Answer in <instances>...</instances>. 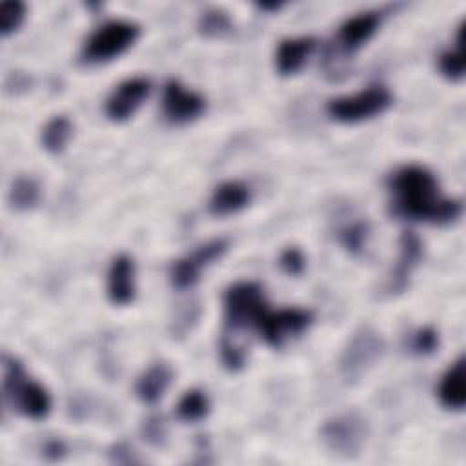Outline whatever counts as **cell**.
<instances>
[{
  "instance_id": "cell-9",
  "label": "cell",
  "mask_w": 466,
  "mask_h": 466,
  "mask_svg": "<svg viewBox=\"0 0 466 466\" xmlns=\"http://www.w3.org/2000/svg\"><path fill=\"white\" fill-rule=\"evenodd\" d=\"M228 249V240L226 238H213L202 246H198L191 255L182 257L173 262L171 266V284L177 289H187L191 288L198 277L200 271L220 258Z\"/></svg>"
},
{
  "instance_id": "cell-31",
  "label": "cell",
  "mask_w": 466,
  "mask_h": 466,
  "mask_svg": "<svg viewBox=\"0 0 466 466\" xmlns=\"http://www.w3.org/2000/svg\"><path fill=\"white\" fill-rule=\"evenodd\" d=\"M42 453L49 462L62 461L64 455H66V444L60 439H49V441H46V444L42 448Z\"/></svg>"
},
{
  "instance_id": "cell-27",
  "label": "cell",
  "mask_w": 466,
  "mask_h": 466,
  "mask_svg": "<svg viewBox=\"0 0 466 466\" xmlns=\"http://www.w3.org/2000/svg\"><path fill=\"white\" fill-rule=\"evenodd\" d=\"M439 69L450 80H461L464 76V56L461 46H457V49L444 51L439 56Z\"/></svg>"
},
{
  "instance_id": "cell-12",
  "label": "cell",
  "mask_w": 466,
  "mask_h": 466,
  "mask_svg": "<svg viewBox=\"0 0 466 466\" xmlns=\"http://www.w3.org/2000/svg\"><path fill=\"white\" fill-rule=\"evenodd\" d=\"M422 258V240L413 231H402L399 237V258L391 269L388 289L390 293H402L410 286V277Z\"/></svg>"
},
{
  "instance_id": "cell-25",
  "label": "cell",
  "mask_w": 466,
  "mask_h": 466,
  "mask_svg": "<svg viewBox=\"0 0 466 466\" xmlns=\"http://www.w3.org/2000/svg\"><path fill=\"white\" fill-rule=\"evenodd\" d=\"M218 351H220V360H222L224 368H228L229 371H238L240 368H244V364H246V351H244L242 346L233 342L229 333H224L220 337Z\"/></svg>"
},
{
  "instance_id": "cell-19",
  "label": "cell",
  "mask_w": 466,
  "mask_h": 466,
  "mask_svg": "<svg viewBox=\"0 0 466 466\" xmlns=\"http://www.w3.org/2000/svg\"><path fill=\"white\" fill-rule=\"evenodd\" d=\"M73 135V124L66 115L51 116L40 133L42 147L49 153H60Z\"/></svg>"
},
{
  "instance_id": "cell-16",
  "label": "cell",
  "mask_w": 466,
  "mask_h": 466,
  "mask_svg": "<svg viewBox=\"0 0 466 466\" xmlns=\"http://www.w3.org/2000/svg\"><path fill=\"white\" fill-rule=\"evenodd\" d=\"M251 200V191L244 182L226 180L218 184L209 198V213L215 217H226L240 211Z\"/></svg>"
},
{
  "instance_id": "cell-14",
  "label": "cell",
  "mask_w": 466,
  "mask_h": 466,
  "mask_svg": "<svg viewBox=\"0 0 466 466\" xmlns=\"http://www.w3.org/2000/svg\"><path fill=\"white\" fill-rule=\"evenodd\" d=\"M107 297L116 306H126L135 299V262L126 253L111 260L107 269Z\"/></svg>"
},
{
  "instance_id": "cell-7",
  "label": "cell",
  "mask_w": 466,
  "mask_h": 466,
  "mask_svg": "<svg viewBox=\"0 0 466 466\" xmlns=\"http://www.w3.org/2000/svg\"><path fill=\"white\" fill-rule=\"evenodd\" d=\"M366 437L368 426L359 413H342L324 420L320 426V439L324 446L340 457L357 455Z\"/></svg>"
},
{
  "instance_id": "cell-32",
  "label": "cell",
  "mask_w": 466,
  "mask_h": 466,
  "mask_svg": "<svg viewBox=\"0 0 466 466\" xmlns=\"http://www.w3.org/2000/svg\"><path fill=\"white\" fill-rule=\"evenodd\" d=\"M260 9H264V11H273V9H279L282 4L280 2H260V4H257Z\"/></svg>"
},
{
  "instance_id": "cell-15",
  "label": "cell",
  "mask_w": 466,
  "mask_h": 466,
  "mask_svg": "<svg viewBox=\"0 0 466 466\" xmlns=\"http://www.w3.org/2000/svg\"><path fill=\"white\" fill-rule=\"evenodd\" d=\"M317 40L315 36H295L284 38L275 53V67L282 76L295 75L309 58L311 51L315 49Z\"/></svg>"
},
{
  "instance_id": "cell-1",
  "label": "cell",
  "mask_w": 466,
  "mask_h": 466,
  "mask_svg": "<svg viewBox=\"0 0 466 466\" xmlns=\"http://www.w3.org/2000/svg\"><path fill=\"white\" fill-rule=\"evenodd\" d=\"M388 186L395 197L391 200V213L395 217L450 224L462 213L461 200L441 197L435 175L419 164L399 167L390 177Z\"/></svg>"
},
{
  "instance_id": "cell-8",
  "label": "cell",
  "mask_w": 466,
  "mask_h": 466,
  "mask_svg": "<svg viewBox=\"0 0 466 466\" xmlns=\"http://www.w3.org/2000/svg\"><path fill=\"white\" fill-rule=\"evenodd\" d=\"M313 315L302 308H282L279 311H266L255 326L260 337L273 348H280L289 337L300 335L311 324Z\"/></svg>"
},
{
  "instance_id": "cell-18",
  "label": "cell",
  "mask_w": 466,
  "mask_h": 466,
  "mask_svg": "<svg viewBox=\"0 0 466 466\" xmlns=\"http://www.w3.org/2000/svg\"><path fill=\"white\" fill-rule=\"evenodd\" d=\"M173 370L166 362L151 364L138 379H137V397L146 404H155L166 393L167 386L171 384Z\"/></svg>"
},
{
  "instance_id": "cell-13",
  "label": "cell",
  "mask_w": 466,
  "mask_h": 466,
  "mask_svg": "<svg viewBox=\"0 0 466 466\" xmlns=\"http://www.w3.org/2000/svg\"><path fill=\"white\" fill-rule=\"evenodd\" d=\"M379 24H380V11L377 9L362 11L346 18L340 24L337 33V44L340 51L353 53L355 49H359L375 33Z\"/></svg>"
},
{
  "instance_id": "cell-29",
  "label": "cell",
  "mask_w": 466,
  "mask_h": 466,
  "mask_svg": "<svg viewBox=\"0 0 466 466\" xmlns=\"http://www.w3.org/2000/svg\"><path fill=\"white\" fill-rule=\"evenodd\" d=\"M279 264L280 268L291 275V277H297L304 271V266H306V258H304V253L299 249V248H286L280 257H279Z\"/></svg>"
},
{
  "instance_id": "cell-28",
  "label": "cell",
  "mask_w": 466,
  "mask_h": 466,
  "mask_svg": "<svg viewBox=\"0 0 466 466\" xmlns=\"http://www.w3.org/2000/svg\"><path fill=\"white\" fill-rule=\"evenodd\" d=\"M140 433H142V439L158 448V446H164L166 442V437H167V431H166V424H164V419L160 415H151L147 417L142 426H140Z\"/></svg>"
},
{
  "instance_id": "cell-11",
  "label": "cell",
  "mask_w": 466,
  "mask_h": 466,
  "mask_svg": "<svg viewBox=\"0 0 466 466\" xmlns=\"http://www.w3.org/2000/svg\"><path fill=\"white\" fill-rule=\"evenodd\" d=\"M162 109L171 122L186 124L204 113L206 100L197 91L186 89L178 80H167L164 86Z\"/></svg>"
},
{
  "instance_id": "cell-26",
  "label": "cell",
  "mask_w": 466,
  "mask_h": 466,
  "mask_svg": "<svg viewBox=\"0 0 466 466\" xmlns=\"http://www.w3.org/2000/svg\"><path fill=\"white\" fill-rule=\"evenodd\" d=\"M439 346V335L433 328L424 326L411 333L410 337V351L415 355H430Z\"/></svg>"
},
{
  "instance_id": "cell-5",
  "label": "cell",
  "mask_w": 466,
  "mask_h": 466,
  "mask_svg": "<svg viewBox=\"0 0 466 466\" xmlns=\"http://www.w3.org/2000/svg\"><path fill=\"white\" fill-rule=\"evenodd\" d=\"M138 31L140 27L131 20H109L89 35L82 47V58L89 64L111 60L137 40Z\"/></svg>"
},
{
  "instance_id": "cell-21",
  "label": "cell",
  "mask_w": 466,
  "mask_h": 466,
  "mask_svg": "<svg viewBox=\"0 0 466 466\" xmlns=\"http://www.w3.org/2000/svg\"><path fill=\"white\" fill-rule=\"evenodd\" d=\"M208 413H209V400L206 393L197 388L187 390L177 404V415L184 422H198L206 419Z\"/></svg>"
},
{
  "instance_id": "cell-4",
  "label": "cell",
  "mask_w": 466,
  "mask_h": 466,
  "mask_svg": "<svg viewBox=\"0 0 466 466\" xmlns=\"http://www.w3.org/2000/svg\"><path fill=\"white\" fill-rule=\"evenodd\" d=\"M391 102H393V96L390 89L377 84L355 95H346V96H337L328 100L326 113L333 120L350 124V122L368 120L384 113L391 106Z\"/></svg>"
},
{
  "instance_id": "cell-3",
  "label": "cell",
  "mask_w": 466,
  "mask_h": 466,
  "mask_svg": "<svg viewBox=\"0 0 466 466\" xmlns=\"http://www.w3.org/2000/svg\"><path fill=\"white\" fill-rule=\"evenodd\" d=\"M384 348V339L377 329L371 326H360L342 350L339 360L340 375L348 382L360 380L380 360Z\"/></svg>"
},
{
  "instance_id": "cell-24",
  "label": "cell",
  "mask_w": 466,
  "mask_h": 466,
  "mask_svg": "<svg viewBox=\"0 0 466 466\" xmlns=\"http://www.w3.org/2000/svg\"><path fill=\"white\" fill-rule=\"evenodd\" d=\"M25 16V4L20 0H5L0 5V33L7 36L16 31Z\"/></svg>"
},
{
  "instance_id": "cell-22",
  "label": "cell",
  "mask_w": 466,
  "mask_h": 466,
  "mask_svg": "<svg viewBox=\"0 0 466 466\" xmlns=\"http://www.w3.org/2000/svg\"><path fill=\"white\" fill-rule=\"evenodd\" d=\"M197 27H198L200 35H204L208 38H222L231 33L233 20L229 18V15L224 9L209 7L200 13Z\"/></svg>"
},
{
  "instance_id": "cell-30",
  "label": "cell",
  "mask_w": 466,
  "mask_h": 466,
  "mask_svg": "<svg viewBox=\"0 0 466 466\" xmlns=\"http://www.w3.org/2000/svg\"><path fill=\"white\" fill-rule=\"evenodd\" d=\"M109 457L116 464H133L138 462V457L135 455V450L126 442H116L109 450Z\"/></svg>"
},
{
  "instance_id": "cell-10",
  "label": "cell",
  "mask_w": 466,
  "mask_h": 466,
  "mask_svg": "<svg viewBox=\"0 0 466 466\" xmlns=\"http://www.w3.org/2000/svg\"><path fill=\"white\" fill-rule=\"evenodd\" d=\"M151 82L146 76H131L120 82L106 100V115L113 122L127 120L147 98Z\"/></svg>"
},
{
  "instance_id": "cell-2",
  "label": "cell",
  "mask_w": 466,
  "mask_h": 466,
  "mask_svg": "<svg viewBox=\"0 0 466 466\" xmlns=\"http://www.w3.org/2000/svg\"><path fill=\"white\" fill-rule=\"evenodd\" d=\"M4 397L22 415L40 420L51 410V397L44 386L25 377L15 357H4Z\"/></svg>"
},
{
  "instance_id": "cell-20",
  "label": "cell",
  "mask_w": 466,
  "mask_h": 466,
  "mask_svg": "<svg viewBox=\"0 0 466 466\" xmlns=\"http://www.w3.org/2000/svg\"><path fill=\"white\" fill-rule=\"evenodd\" d=\"M9 206L18 211L33 209L40 200V186L35 178L20 175L11 182L9 193H7Z\"/></svg>"
},
{
  "instance_id": "cell-17",
  "label": "cell",
  "mask_w": 466,
  "mask_h": 466,
  "mask_svg": "<svg viewBox=\"0 0 466 466\" xmlns=\"http://www.w3.org/2000/svg\"><path fill=\"white\" fill-rule=\"evenodd\" d=\"M439 400L448 410H462L466 404V382H464V357L461 355L441 377Z\"/></svg>"
},
{
  "instance_id": "cell-6",
  "label": "cell",
  "mask_w": 466,
  "mask_h": 466,
  "mask_svg": "<svg viewBox=\"0 0 466 466\" xmlns=\"http://www.w3.org/2000/svg\"><path fill=\"white\" fill-rule=\"evenodd\" d=\"M266 311L264 293L257 282H237L224 293V320L228 331L257 326Z\"/></svg>"
},
{
  "instance_id": "cell-23",
  "label": "cell",
  "mask_w": 466,
  "mask_h": 466,
  "mask_svg": "<svg viewBox=\"0 0 466 466\" xmlns=\"http://www.w3.org/2000/svg\"><path fill=\"white\" fill-rule=\"evenodd\" d=\"M370 224L366 220H355L339 231L340 244L353 255H359L368 242Z\"/></svg>"
}]
</instances>
